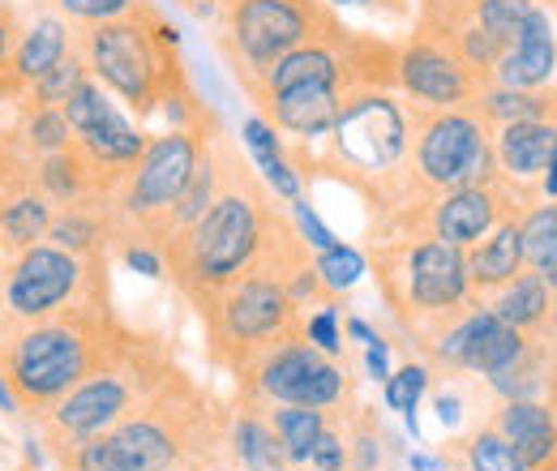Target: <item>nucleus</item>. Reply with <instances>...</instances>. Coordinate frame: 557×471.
I'll use <instances>...</instances> for the list:
<instances>
[{"instance_id":"obj_1","label":"nucleus","mask_w":557,"mask_h":471,"mask_svg":"<svg viewBox=\"0 0 557 471\" xmlns=\"http://www.w3.org/2000/svg\"><path fill=\"white\" fill-rule=\"evenodd\" d=\"M219 168H223L219 194L207 206V214L159 249L168 278L194 309L214 292H223L227 283L245 278L249 270L275 262L278 253H287L300 240L292 214L275 206V194L267 189L258 168L240 159L232 137L223 134H219Z\"/></svg>"},{"instance_id":"obj_2","label":"nucleus","mask_w":557,"mask_h":471,"mask_svg":"<svg viewBox=\"0 0 557 471\" xmlns=\"http://www.w3.org/2000/svg\"><path fill=\"white\" fill-rule=\"evenodd\" d=\"M146 331H134L112 300L70 305L39 322H13L0 313V373L22 411L44 416L103 364L134 351Z\"/></svg>"},{"instance_id":"obj_3","label":"nucleus","mask_w":557,"mask_h":471,"mask_svg":"<svg viewBox=\"0 0 557 471\" xmlns=\"http://www.w3.org/2000/svg\"><path fill=\"white\" fill-rule=\"evenodd\" d=\"M408 146H412V121L408 99L399 90H356L335 129L326 134V150L309 154L300 141H287V159L305 176H335L351 194H360L373 210V227L399 214L404 206L420 202L408 181Z\"/></svg>"},{"instance_id":"obj_4","label":"nucleus","mask_w":557,"mask_h":471,"mask_svg":"<svg viewBox=\"0 0 557 471\" xmlns=\"http://www.w3.org/2000/svg\"><path fill=\"white\" fill-rule=\"evenodd\" d=\"M227 424L232 407H223L207 386L176 369L154 395L134 407V416L108 429V442L125 471H202L227 459Z\"/></svg>"},{"instance_id":"obj_5","label":"nucleus","mask_w":557,"mask_h":471,"mask_svg":"<svg viewBox=\"0 0 557 471\" xmlns=\"http://www.w3.org/2000/svg\"><path fill=\"white\" fill-rule=\"evenodd\" d=\"M77 48L90 65V77L108 86L134 116H154L172 95H185L194 86L181 61V30L150 0H138L112 22L82 26Z\"/></svg>"},{"instance_id":"obj_6","label":"nucleus","mask_w":557,"mask_h":471,"mask_svg":"<svg viewBox=\"0 0 557 471\" xmlns=\"http://www.w3.org/2000/svg\"><path fill=\"white\" fill-rule=\"evenodd\" d=\"M364 262L377 278V292L399 322L412 347H424L455 318L481 305L468 283L463 249L433 240V236H399V240H369Z\"/></svg>"},{"instance_id":"obj_7","label":"nucleus","mask_w":557,"mask_h":471,"mask_svg":"<svg viewBox=\"0 0 557 471\" xmlns=\"http://www.w3.org/2000/svg\"><path fill=\"white\" fill-rule=\"evenodd\" d=\"M305 249L309 245L296 240L275 262L249 270L245 278L227 283L223 292H214L210 300L198 305V318L207 331V360L214 369L236 377L275 343L305 335V309L292 300V292L283 283V267L292 258H300Z\"/></svg>"},{"instance_id":"obj_8","label":"nucleus","mask_w":557,"mask_h":471,"mask_svg":"<svg viewBox=\"0 0 557 471\" xmlns=\"http://www.w3.org/2000/svg\"><path fill=\"white\" fill-rule=\"evenodd\" d=\"M176 356L168 351V343L159 335H141L134 351H125L121 360L103 364L99 373H90L82 386H73L61 404H52L44 416H35L39 429V446L44 455H57L82 437L108 433L116 429L125 416H134V407L154 395L172 373H176Z\"/></svg>"},{"instance_id":"obj_9","label":"nucleus","mask_w":557,"mask_h":471,"mask_svg":"<svg viewBox=\"0 0 557 471\" xmlns=\"http://www.w3.org/2000/svg\"><path fill=\"white\" fill-rule=\"evenodd\" d=\"M210 134H219V116H210L194 129L150 134L141 159L125 172V181L116 185V194L108 202L112 206V223H116V249L125 240H141V245H154V249L163 245L172 206L181 202Z\"/></svg>"},{"instance_id":"obj_10","label":"nucleus","mask_w":557,"mask_h":471,"mask_svg":"<svg viewBox=\"0 0 557 471\" xmlns=\"http://www.w3.org/2000/svg\"><path fill=\"white\" fill-rule=\"evenodd\" d=\"M408 181L417 198H437L463 185H493L502 176L493 129L476 108H424L408 99Z\"/></svg>"},{"instance_id":"obj_11","label":"nucleus","mask_w":557,"mask_h":471,"mask_svg":"<svg viewBox=\"0 0 557 471\" xmlns=\"http://www.w3.org/2000/svg\"><path fill=\"white\" fill-rule=\"evenodd\" d=\"M214 17L219 48L240 86L258 82L275 61L313 44L339 22L326 0H223Z\"/></svg>"},{"instance_id":"obj_12","label":"nucleus","mask_w":557,"mask_h":471,"mask_svg":"<svg viewBox=\"0 0 557 471\" xmlns=\"http://www.w3.org/2000/svg\"><path fill=\"white\" fill-rule=\"evenodd\" d=\"M541 202L536 185H519L510 176H497L493 185H463L437 198H420L391 214L386 223L369 227V240H399V236H433L455 249H472L506 219H523Z\"/></svg>"},{"instance_id":"obj_13","label":"nucleus","mask_w":557,"mask_h":471,"mask_svg":"<svg viewBox=\"0 0 557 471\" xmlns=\"http://www.w3.org/2000/svg\"><path fill=\"white\" fill-rule=\"evenodd\" d=\"M236 404L258 407H356V382H351V364L322 356L305 335L283 338L271 351H262L249 369H240L236 377Z\"/></svg>"},{"instance_id":"obj_14","label":"nucleus","mask_w":557,"mask_h":471,"mask_svg":"<svg viewBox=\"0 0 557 471\" xmlns=\"http://www.w3.org/2000/svg\"><path fill=\"white\" fill-rule=\"evenodd\" d=\"M112 258H77L57 245H35L4 262V287H0V313L13 322H39L70 305L86 300H112L108 283Z\"/></svg>"},{"instance_id":"obj_15","label":"nucleus","mask_w":557,"mask_h":471,"mask_svg":"<svg viewBox=\"0 0 557 471\" xmlns=\"http://www.w3.org/2000/svg\"><path fill=\"white\" fill-rule=\"evenodd\" d=\"M399 95L424 108H476L481 90L488 86L485 73L468 65L442 35L412 26V35L399 44Z\"/></svg>"},{"instance_id":"obj_16","label":"nucleus","mask_w":557,"mask_h":471,"mask_svg":"<svg viewBox=\"0 0 557 471\" xmlns=\"http://www.w3.org/2000/svg\"><path fill=\"white\" fill-rule=\"evenodd\" d=\"M497 86L510 90H549L557 86V0L532 9L523 35L515 48H506V57L493 69Z\"/></svg>"},{"instance_id":"obj_17","label":"nucleus","mask_w":557,"mask_h":471,"mask_svg":"<svg viewBox=\"0 0 557 471\" xmlns=\"http://www.w3.org/2000/svg\"><path fill=\"white\" fill-rule=\"evenodd\" d=\"M77 44V30L70 26V17H61L52 4H39L26 22H22V35H17V48H13V65L9 77L17 82V90L26 95L48 69H57Z\"/></svg>"},{"instance_id":"obj_18","label":"nucleus","mask_w":557,"mask_h":471,"mask_svg":"<svg viewBox=\"0 0 557 471\" xmlns=\"http://www.w3.org/2000/svg\"><path fill=\"white\" fill-rule=\"evenodd\" d=\"M488 424L515 446V455L523 459L528 471L541 468L554 455V442H557L554 404H541V399H497Z\"/></svg>"},{"instance_id":"obj_19","label":"nucleus","mask_w":557,"mask_h":471,"mask_svg":"<svg viewBox=\"0 0 557 471\" xmlns=\"http://www.w3.org/2000/svg\"><path fill=\"white\" fill-rule=\"evenodd\" d=\"M557 141V121H515V125H497L493 129V154L502 176L519 181V185H541L549 154Z\"/></svg>"},{"instance_id":"obj_20","label":"nucleus","mask_w":557,"mask_h":471,"mask_svg":"<svg viewBox=\"0 0 557 471\" xmlns=\"http://www.w3.org/2000/svg\"><path fill=\"white\" fill-rule=\"evenodd\" d=\"M468 262V283L472 292L488 300L493 292H502L510 278H519L528 262H523V236H519V219H506L488 232L485 240H476L472 249H463Z\"/></svg>"},{"instance_id":"obj_21","label":"nucleus","mask_w":557,"mask_h":471,"mask_svg":"<svg viewBox=\"0 0 557 471\" xmlns=\"http://www.w3.org/2000/svg\"><path fill=\"white\" fill-rule=\"evenodd\" d=\"M227 459L240 471H275L287 468V455L278 446L271 407L232 404V424H227Z\"/></svg>"},{"instance_id":"obj_22","label":"nucleus","mask_w":557,"mask_h":471,"mask_svg":"<svg viewBox=\"0 0 557 471\" xmlns=\"http://www.w3.org/2000/svg\"><path fill=\"white\" fill-rule=\"evenodd\" d=\"M146 141H150V134L138 129V125L121 112V103H116L99 125H90L86 134H77V146L90 154V163L103 168V172L116 176V181H125V172L141 159Z\"/></svg>"},{"instance_id":"obj_23","label":"nucleus","mask_w":557,"mask_h":471,"mask_svg":"<svg viewBox=\"0 0 557 471\" xmlns=\"http://www.w3.org/2000/svg\"><path fill=\"white\" fill-rule=\"evenodd\" d=\"M52 210H57V206L48 202L35 185H26V189L0 198V258L13 262L17 253L44 245V240H48Z\"/></svg>"},{"instance_id":"obj_24","label":"nucleus","mask_w":557,"mask_h":471,"mask_svg":"<svg viewBox=\"0 0 557 471\" xmlns=\"http://www.w3.org/2000/svg\"><path fill=\"white\" fill-rule=\"evenodd\" d=\"M485 305L506 322V326H515L519 335H536V331L554 318L557 296L549 292V283H545L536 270H523V274L510 278L502 292H493Z\"/></svg>"},{"instance_id":"obj_25","label":"nucleus","mask_w":557,"mask_h":471,"mask_svg":"<svg viewBox=\"0 0 557 471\" xmlns=\"http://www.w3.org/2000/svg\"><path fill=\"white\" fill-rule=\"evenodd\" d=\"M476 112L485 116L488 129L515 125V121H557V86L549 90H510L488 82L476 99Z\"/></svg>"},{"instance_id":"obj_26","label":"nucleus","mask_w":557,"mask_h":471,"mask_svg":"<svg viewBox=\"0 0 557 471\" xmlns=\"http://www.w3.org/2000/svg\"><path fill=\"white\" fill-rule=\"evenodd\" d=\"M9 134H13L17 150H22L30 163L44 159V154L65 150V146L73 141V129H70V121H65V112H61V108L30 103V99L17 103V121L9 125Z\"/></svg>"},{"instance_id":"obj_27","label":"nucleus","mask_w":557,"mask_h":471,"mask_svg":"<svg viewBox=\"0 0 557 471\" xmlns=\"http://www.w3.org/2000/svg\"><path fill=\"white\" fill-rule=\"evenodd\" d=\"M339 411H344V407H335V411H326V407H296V404L271 407V424H275L278 446H283V455H287V468H309V455H313L322 429H326Z\"/></svg>"},{"instance_id":"obj_28","label":"nucleus","mask_w":557,"mask_h":471,"mask_svg":"<svg viewBox=\"0 0 557 471\" xmlns=\"http://www.w3.org/2000/svg\"><path fill=\"white\" fill-rule=\"evenodd\" d=\"M429 382H433V369H429L424 360H404V364L391 369V377L382 382V404L408 420L412 437H420L417 407H420V399H424V391H429Z\"/></svg>"},{"instance_id":"obj_29","label":"nucleus","mask_w":557,"mask_h":471,"mask_svg":"<svg viewBox=\"0 0 557 471\" xmlns=\"http://www.w3.org/2000/svg\"><path fill=\"white\" fill-rule=\"evenodd\" d=\"M519 236H523V262L528 270L549 267L557 258V198H541L523 219H519Z\"/></svg>"},{"instance_id":"obj_30","label":"nucleus","mask_w":557,"mask_h":471,"mask_svg":"<svg viewBox=\"0 0 557 471\" xmlns=\"http://www.w3.org/2000/svg\"><path fill=\"white\" fill-rule=\"evenodd\" d=\"M348 471H377L382 468V416L377 407H351L348 411Z\"/></svg>"},{"instance_id":"obj_31","label":"nucleus","mask_w":557,"mask_h":471,"mask_svg":"<svg viewBox=\"0 0 557 471\" xmlns=\"http://www.w3.org/2000/svg\"><path fill=\"white\" fill-rule=\"evenodd\" d=\"M90 77V65H86V57H82V48L73 44V52L61 61L57 69H48L30 90H26V99L30 103H44V108H65V99H70L73 90L82 86Z\"/></svg>"},{"instance_id":"obj_32","label":"nucleus","mask_w":557,"mask_h":471,"mask_svg":"<svg viewBox=\"0 0 557 471\" xmlns=\"http://www.w3.org/2000/svg\"><path fill=\"white\" fill-rule=\"evenodd\" d=\"M313 267H318V278L331 296H344L360 283L369 262H364V249H356V245H331V249L313 253Z\"/></svg>"},{"instance_id":"obj_33","label":"nucleus","mask_w":557,"mask_h":471,"mask_svg":"<svg viewBox=\"0 0 557 471\" xmlns=\"http://www.w3.org/2000/svg\"><path fill=\"white\" fill-rule=\"evenodd\" d=\"M532 9H536V0H481L476 4V22L502 48H515L523 26H528V17H532Z\"/></svg>"},{"instance_id":"obj_34","label":"nucleus","mask_w":557,"mask_h":471,"mask_svg":"<svg viewBox=\"0 0 557 471\" xmlns=\"http://www.w3.org/2000/svg\"><path fill=\"white\" fill-rule=\"evenodd\" d=\"M463 455H468V468L472 471H528L523 459L515 455V446H510L493 424H481V429L468 437Z\"/></svg>"},{"instance_id":"obj_35","label":"nucleus","mask_w":557,"mask_h":471,"mask_svg":"<svg viewBox=\"0 0 557 471\" xmlns=\"http://www.w3.org/2000/svg\"><path fill=\"white\" fill-rule=\"evenodd\" d=\"M22 9L0 0V103H22L26 95L17 90V82L9 77V65H13V48H17V35H22Z\"/></svg>"},{"instance_id":"obj_36","label":"nucleus","mask_w":557,"mask_h":471,"mask_svg":"<svg viewBox=\"0 0 557 471\" xmlns=\"http://www.w3.org/2000/svg\"><path fill=\"white\" fill-rule=\"evenodd\" d=\"M305 338L322 356H331V360H344L348 356V343H344V331H339V305L335 300H326L313 313H305Z\"/></svg>"},{"instance_id":"obj_37","label":"nucleus","mask_w":557,"mask_h":471,"mask_svg":"<svg viewBox=\"0 0 557 471\" xmlns=\"http://www.w3.org/2000/svg\"><path fill=\"white\" fill-rule=\"evenodd\" d=\"M240 141H245V150H249V163H253V168H262V163H271V159H283V154H287L283 134H278L267 116H258V112L240 121Z\"/></svg>"},{"instance_id":"obj_38","label":"nucleus","mask_w":557,"mask_h":471,"mask_svg":"<svg viewBox=\"0 0 557 471\" xmlns=\"http://www.w3.org/2000/svg\"><path fill=\"white\" fill-rule=\"evenodd\" d=\"M344 424H348V411H339L322 429V437L309 455V471H348V429Z\"/></svg>"},{"instance_id":"obj_39","label":"nucleus","mask_w":557,"mask_h":471,"mask_svg":"<svg viewBox=\"0 0 557 471\" xmlns=\"http://www.w3.org/2000/svg\"><path fill=\"white\" fill-rule=\"evenodd\" d=\"M61 17L70 22H82V26H95V22H112L121 13H129L138 0H48Z\"/></svg>"},{"instance_id":"obj_40","label":"nucleus","mask_w":557,"mask_h":471,"mask_svg":"<svg viewBox=\"0 0 557 471\" xmlns=\"http://www.w3.org/2000/svg\"><path fill=\"white\" fill-rule=\"evenodd\" d=\"M287 206H292L287 214H292V223H296V232H300V240H305V245H309L313 253H322V249H331V245H339V240H335V232H331V227H326V223L318 219V210L309 206V198H305V194H300L296 202H287Z\"/></svg>"},{"instance_id":"obj_41","label":"nucleus","mask_w":557,"mask_h":471,"mask_svg":"<svg viewBox=\"0 0 557 471\" xmlns=\"http://www.w3.org/2000/svg\"><path fill=\"white\" fill-rule=\"evenodd\" d=\"M116 258H121V262H125L129 270H134V274H146V278H168L163 253H159L154 245H141V240H125V245L116 249Z\"/></svg>"},{"instance_id":"obj_42","label":"nucleus","mask_w":557,"mask_h":471,"mask_svg":"<svg viewBox=\"0 0 557 471\" xmlns=\"http://www.w3.org/2000/svg\"><path fill=\"white\" fill-rule=\"evenodd\" d=\"M364 369H369L373 382H386L391 377V343L386 338H377L373 347H364Z\"/></svg>"},{"instance_id":"obj_43","label":"nucleus","mask_w":557,"mask_h":471,"mask_svg":"<svg viewBox=\"0 0 557 471\" xmlns=\"http://www.w3.org/2000/svg\"><path fill=\"white\" fill-rule=\"evenodd\" d=\"M433 407H437V420H442L446 429H459V420H463V399H459L455 391L433 395Z\"/></svg>"},{"instance_id":"obj_44","label":"nucleus","mask_w":557,"mask_h":471,"mask_svg":"<svg viewBox=\"0 0 557 471\" xmlns=\"http://www.w3.org/2000/svg\"><path fill=\"white\" fill-rule=\"evenodd\" d=\"M348 335L356 338V343H360V347H373V343H377V331H373V326H369V322H364V318H348Z\"/></svg>"},{"instance_id":"obj_45","label":"nucleus","mask_w":557,"mask_h":471,"mask_svg":"<svg viewBox=\"0 0 557 471\" xmlns=\"http://www.w3.org/2000/svg\"><path fill=\"white\" fill-rule=\"evenodd\" d=\"M541 198H557V141H554V154H549V168H545V176H541Z\"/></svg>"},{"instance_id":"obj_46","label":"nucleus","mask_w":557,"mask_h":471,"mask_svg":"<svg viewBox=\"0 0 557 471\" xmlns=\"http://www.w3.org/2000/svg\"><path fill=\"white\" fill-rule=\"evenodd\" d=\"M176 4H181V9H189L194 17H214L223 0H176Z\"/></svg>"},{"instance_id":"obj_47","label":"nucleus","mask_w":557,"mask_h":471,"mask_svg":"<svg viewBox=\"0 0 557 471\" xmlns=\"http://www.w3.org/2000/svg\"><path fill=\"white\" fill-rule=\"evenodd\" d=\"M0 411H4V416H22V404H17V395L9 391L4 373H0Z\"/></svg>"},{"instance_id":"obj_48","label":"nucleus","mask_w":557,"mask_h":471,"mask_svg":"<svg viewBox=\"0 0 557 471\" xmlns=\"http://www.w3.org/2000/svg\"><path fill=\"white\" fill-rule=\"evenodd\" d=\"M536 274H541L545 283H549V292H554V296H557V258H554V262H549V267H541V270H536Z\"/></svg>"},{"instance_id":"obj_49","label":"nucleus","mask_w":557,"mask_h":471,"mask_svg":"<svg viewBox=\"0 0 557 471\" xmlns=\"http://www.w3.org/2000/svg\"><path fill=\"white\" fill-rule=\"evenodd\" d=\"M202 471H240L232 459H219V463H210V468H202Z\"/></svg>"},{"instance_id":"obj_50","label":"nucleus","mask_w":557,"mask_h":471,"mask_svg":"<svg viewBox=\"0 0 557 471\" xmlns=\"http://www.w3.org/2000/svg\"><path fill=\"white\" fill-rule=\"evenodd\" d=\"M0 287H4V258H0Z\"/></svg>"},{"instance_id":"obj_51","label":"nucleus","mask_w":557,"mask_h":471,"mask_svg":"<svg viewBox=\"0 0 557 471\" xmlns=\"http://www.w3.org/2000/svg\"><path fill=\"white\" fill-rule=\"evenodd\" d=\"M4 450H9V442H4V437H0V455H4Z\"/></svg>"},{"instance_id":"obj_52","label":"nucleus","mask_w":557,"mask_h":471,"mask_svg":"<svg viewBox=\"0 0 557 471\" xmlns=\"http://www.w3.org/2000/svg\"><path fill=\"white\" fill-rule=\"evenodd\" d=\"M275 471H292V468H275Z\"/></svg>"}]
</instances>
